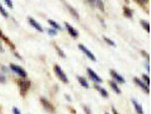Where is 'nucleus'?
I'll list each match as a JSON object with an SVG mask.
<instances>
[{"instance_id": "nucleus-1", "label": "nucleus", "mask_w": 151, "mask_h": 114, "mask_svg": "<svg viewBox=\"0 0 151 114\" xmlns=\"http://www.w3.org/2000/svg\"><path fill=\"white\" fill-rule=\"evenodd\" d=\"M53 71H55V75H57V77L58 79L60 80V81L63 82V83H69V79H68L67 75H65V73L63 71V69L60 68L58 65H55V68H53Z\"/></svg>"}, {"instance_id": "nucleus-2", "label": "nucleus", "mask_w": 151, "mask_h": 114, "mask_svg": "<svg viewBox=\"0 0 151 114\" xmlns=\"http://www.w3.org/2000/svg\"><path fill=\"white\" fill-rule=\"evenodd\" d=\"M18 86H19V89H20L21 96L24 97L26 95V93H27L29 87H30V82L27 81V80H19Z\"/></svg>"}, {"instance_id": "nucleus-3", "label": "nucleus", "mask_w": 151, "mask_h": 114, "mask_svg": "<svg viewBox=\"0 0 151 114\" xmlns=\"http://www.w3.org/2000/svg\"><path fill=\"white\" fill-rule=\"evenodd\" d=\"M10 70L12 72H14L15 74H17L18 76H20L21 78H26V76H27V73L24 69H22L20 66H18V65H15V64H10Z\"/></svg>"}, {"instance_id": "nucleus-4", "label": "nucleus", "mask_w": 151, "mask_h": 114, "mask_svg": "<svg viewBox=\"0 0 151 114\" xmlns=\"http://www.w3.org/2000/svg\"><path fill=\"white\" fill-rule=\"evenodd\" d=\"M87 72H88V75H89V77L91 78L92 81H94L95 83H102L103 82V80H102L101 77L99 76V75H97V73L94 71V70H92L91 68H88L87 69Z\"/></svg>"}, {"instance_id": "nucleus-5", "label": "nucleus", "mask_w": 151, "mask_h": 114, "mask_svg": "<svg viewBox=\"0 0 151 114\" xmlns=\"http://www.w3.org/2000/svg\"><path fill=\"white\" fill-rule=\"evenodd\" d=\"M40 102L42 104V107L47 111H48V112H55V107H53V105L47 100V98L40 97Z\"/></svg>"}, {"instance_id": "nucleus-6", "label": "nucleus", "mask_w": 151, "mask_h": 114, "mask_svg": "<svg viewBox=\"0 0 151 114\" xmlns=\"http://www.w3.org/2000/svg\"><path fill=\"white\" fill-rule=\"evenodd\" d=\"M79 48H80V50H81L82 52L84 53V54L86 55L87 57L89 58V59L91 60V61H93V62H96V61H97L96 57H95V55L93 54V53L91 52V51L89 50V48H87L86 47H85L84 45H82V43H80V45H79Z\"/></svg>"}, {"instance_id": "nucleus-7", "label": "nucleus", "mask_w": 151, "mask_h": 114, "mask_svg": "<svg viewBox=\"0 0 151 114\" xmlns=\"http://www.w3.org/2000/svg\"><path fill=\"white\" fill-rule=\"evenodd\" d=\"M133 81H134V83H135L136 85H138V86H139L140 88L145 92V93L149 94V92H150L149 87H148L147 85H146V84L144 83V82L142 81V80H140L139 78H137V77H134Z\"/></svg>"}, {"instance_id": "nucleus-8", "label": "nucleus", "mask_w": 151, "mask_h": 114, "mask_svg": "<svg viewBox=\"0 0 151 114\" xmlns=\"http://www.w3.org/2000/svg\"><path fill=\"white\" fill-rule=\"evenodd\" d=\"M110 75L113 77L114 81H115L116 83H120V84L125 83V79H124L119 73H117L115 70H110Z\"/></svg>"}, {"instance_id": "nucleus-9", "label": "nucleus", "mask_w": 151, "mask_h": 114, "mask_svg": "<svg viewBox=\"0 0 151 114\" xmlns=\"http://www.w3.org/2000/svg\"><path fill=\"white\" fill-rule=\"evenodd\" d=\"M28 22H29V24H30V25L32 26L33 28H35V30H36L37 31H40V32H42V31H43L42 26H41L40 24L35 20V18H32V17H28Z\"/></svg>"}, {"instance_id": "nucleus-10", "label": "nucleus", "mask_w": 151, "mask_h": 114, "mask_svg": "<svg viewBox=\"0 0 151 114\" xmlns=\"http://www.w3.org/2000/svg\"><path fill=\"white\" fill-rule=\"evenodd\" d=\"M65 28H67L68 32L70 33V36H73L74 38H77L78 36H79V32H78V30H76L75 27H73V26L70 25V23L65 22Z\"/></svg>"}, {"instance_id": "nucleus-11", "label": "nucleus", "mask_w": 151, "mask_h": 114, "mask_svg": "<svg viewBox=\"0 0 151 114\" xmlns=\"http://www.w3.org/2000/svg\"><path fill=\"white\" fill-rule=\"evenodd\" d=\"M132 104H133V107L135 109V111L137 112L138 114H144V111H143V108L142 106H141V104L139 102H137V101L135 100V99H132Z\"/></svg>"}, {"instance_id": "nucleus-12", "label": "nucleus", "mask_w": 151, "mask_h": 114, "mask_svg": "<svg viewBox=\"0 0 151 114\" xmlns=\"http://www.w3.org/2000/svg\"><path fill=\"white\" fill-rule=\"evenodd\" d=\"M65 6H67L68 10H69V11L70 12V14H72V15L74 16V17H75L76 19H80V14H79V12L76 10L74 7L70 6V4H68V3H65Z\"/></svg>"}, {"instance_id": "nucleus-13", "label": "nucleus", "mask_w": 151, "mask_h": 114, "mask_svg": "<svg viewBox=\"0 0 151 114\" xmlns=\"http://www.w3.org/2000/svg\"><path fill=\"white\" fill-rule=\"evenodd\" d=\"M95 88L97 89V91L100 92V94H101L102 96L104 97V98H108L109 96V93L107 92V90L105 88H103V87L99 86V85H95Z\"/></svg>"}, {"instance_id": "nucleus-14", "label": "nucleus", "mask_w": 151, "mask_h": 114, "mask_svg": "<svg viewBox=\"0 0 151 114\" xmlns=\"http://www.w3.org/2000/svg\"><path fill=\"white\" fill-rule=\"evenodd\" d=\"M109 84H110L111 88L113 89V91L115 92V93H117V94H121V89L119 88L118 84H117L116 82L114 81V80H112V81L109 82Z\"/></svg>"}, {"instance_id": "nucleus-15", "label": "nucleus", "mask_w": 151, "mask_h": 114, "mask_svg": "<svg viewBox=\"0 0 151 114\" xmlns=\"http://www.w3.org/2000/svg\"><path fill=\"white\" fill-rule=\"evenodd\" d=\"M78 81H79V83L81 86H83L84 88H89V83H88V81L86 79L84 78V77L82 76H78Z\"/></svg>"}, {"instance_id": "nucleus-16", "label": "nucleus", "mask_w": 151, "mask_h": 114, "mask_svg": "<svg viewBox=\"0 0 151 114\" xmlns=\"http://www.w3.org/2000/svg\"><path fill=\"white\" fill-rule=\"evenodd\" d=\"M123 12H124V15H125L127 18H132L133 11L131 10V9L129 8V7H127V6H124V7H123Z\"/></svg>"}, {"instance_id": "nucleus-17", "label": "nucleus", "mask_w": 151, "mask_h": 114, "mask_svg": "<svg viewBox=\"0 0 151 114\" xmlns=\"http://www.w3.org/2000/svg\"><path fill=\"white\" fill-rule=\"evenodd\" d=\"M0 38H2V40H3L4 42H5L8 45H10V47H11L12 48H13V50L15 48V47H14V45L11 43V40H9V38H6V36L4 35L3 33H2V31H1V30H0Z\"/></svg>"}, {"instance_id": "nucleus-18", "label": "nucleus", "mask_w": 151, "mask_h": 114, "mask_svg": "<svg viewBox=\"0 0 151 114\" xmlns=\"http://www.w3.org/2000/svg\"><path fill=\"white\" fill-rule=\"evenodd\" d=\"M48 23L50 24V25L52 26L53 28H55V30H62V26L60 25V24H58V22H55V20H52V19H48Z\"/></svg>"}, {"instance_id": "nucleus-19", "label": "nucleus", "mask_w": 151, "mask_h": 114, "mask_svg": "<svg viewBox=\"0 0 151 114\" xmlns=\"http://www.w3.org/2000/svg\"><path fill=\"white\" fill-rule=\"evenodd\" d=\"M140 23H141V25H142V27L144 28L147 32H150V23L148 22L147 20H141Z\"/></svg>"}, {"instance_id": "nucleus-20", "label": "nucleus", "mask_w": 151, "mask_h": 114, "mask_svg": "<svg viewBox=\"0 0 151 114\" xmlns=\"http://www.w3.org/2000/svg\"><path fill=\"white\" fill-rule=\"evenodd\" d=\"M95 5L98 7L101 11H103V12L105 11V6H104V3L102 0H95Z\"/></svg>"}, {"instance_id": "nucleus-21", "label": "nucleus", "mask_w": 151, "mask_h": 114, "mask_svg": "<svg viewBox=\"0 0 151 114\" xmlns=\"http://www.w3.org/2000/svg\"><path fill=\"white\" fill-rule=\"evenodd\" d=\"M55 51H57V53L58 54V56L60 57H62V58H65V53L63 52V50L60 48L58 45H55Z\"/></svg>"}, {"instance_id": "nucleus-22", "label": "nucleus", "mask_w": 151, "mask_h": 114, "mask_svg": "<svg viewBox=\"0 0 151 114\" xmlns=\"http://www.w3.org/2000/svg\"><path fill=\"white\" fill-rule=\"evenodd\" d=\"M0 14H2V16H4L5 18L8 17V12L5 10V8L2 6L1 3H0Z\"/></svg>"}, {"instance_id": "nucleus-23", "label": "nucleus", "mask_w": 151, "mask_h": 114, "mask_svg": "<svg viewBox=\"0 0 151 114\" xmlns=\"http://www.w3.org/2000/svg\"><path fill=\"white\" fill-rule=\"evenodd\" d=\"M104 40L106 42L108 45H112V47H115L116 45V43H115V42H113V40H111V38H107V36H104Z\"/></svg>"}, {"instance_id": "nucleus-24", "label": "nucleus", "mask_w": 151, "mask_h": 114, "mask_svg": "<svg viewBox=\"0 0 151 114\" xmlns=\"http://www.w3.org/2000/svg\"><path fill=\"white\" fill-rule=\"evenodd\" d=\"M47 33L50 35H52V36H55V35H58V31H57V30H55V28H48Z\"/></svg>"}, {"instance_id": "nucleus-25", "label": "nucleus", "mask_w": 151, "mask_h": 114, "mask_svg": "<svg viewBox=\"0 0 151 114\" xmlns=\"http://www.w3.org/2000/svg\"><path fill=\"white\" fill-rule=\"evenodd\" d=\"M142 79L144 80V83L147 85V86H149L150 85V78H149V76H147V75H143L142 76Z\"/></svg>"}, {"instance_id": "nucleus-26", "label": "nucleus", "mask_w": 151, "mask_h": 114, "mask_svg": "<svg viewBox=\"0 0 151 114\" xmlns=\"http://www.w3.org/2000/svg\"><path fill=\"white\" fill-rule=\"evenodd\" d=\"M4 2H5V4L9 8H13V3H12L11 0H4Z\"/></svg>"}, {"instance_id": "nucleus-27", "label": "nucleus", "mask_w": 151, "mask_h": 114, "mask_svg": "<svg viewBox=\"0 0 151 114\" xmlns=\"http://www.w3.org/2000/svg\"><path fill=\"white\" fill-rule=\"evenodd\" d=\"M5 82H6L5 76L1 73V74H0V83H5Z\"/></svg>"}, {"instance_id": "nucleus-28", "label": "nucleus", "mask_w": 151, "mask_h": 114, "mask_svg": "<svg viewBox=\"0 0 151 114\" xmlns=\"http://www.w3.org/2000/svg\"><path fill=\"white\" fill-rule=\"evenodd\" d=\"M12 112H13V114H21L20 110L16 107H13V109H12Z\"/></svg>"}, {"instance_id": "nucleus-29", "label": "nucleus", "mask_w": 151, "mask_h": 114, "mask_svg": "<svg viewBox=\"0 0 151 114\" xmlns=\"http://www.w3.org/2000/svg\"><path fill=\"white\" fill-rule=\"evenodd\" d=\"M87 3H89L91 6H95V0H85Z\"/></svg>"}, {"instance_id": "nucleus-30", "label": "nucleus", "mask_w": 151, "mask_h": 114, "mask_svg": "<svg viewBox=\"0 0 151 114\" xmlns=\"http://www.w3.org/2000/svg\"><path fill=\"white\" fill-rule=\"evenodd\" d=\"M136 2H138V3H140V4H146V3H148V0H135Z\"/></svg>"}, {"instance_id": "nucleus-31", "label": "nucleus", "mask_w": 151, "mask_h": 114, "mask_svg": "<svg viewBox=\"0 0 151 114\" xmlns=\"http://www.w3.org/2000/svg\"><path fill=\"white\" fill-rule=\"evenodd\" d=\"M141 53H142V54H143V55H144V56H145V58H147L148 62H149V55H148V54H146V53L144 52V51H142V52H141Z\"/></svg>"}, {"instance_id": "nucleus-32", "label": "nucleus", "mask_w": 151, "mask_h": 114, "mask_svg": "<svg viewBox=\"0 0 151 114\" xmlns=\"http://www.w3.org/2000/svg\"><path fill=\"white\" fill-rule=\"evenodd\" d=\"M84 109H85V111H86V112H87V114H92V112H91V111L89 110V108H88L87 106H85V107H84Z\"/></svg>"}, {"instance_id": "nucleus-33", "label": "nucleus", "mask_w": 151, "mask_h": 114, "mask_svg": "<svg viewBox=\"0 0 151 114\" xmlns=\"http://www.w3.org/2000/svg\"><path fill=\"white\" fill-rule=\"evenodd\" d=\"M112 112H113V114H119V112L116 110L115 107H112Z\"/></svg>"}, {"instance_id": "nucleus-34", "label": "nucleus", "mask_w": 151, "mask_h": 114, "mask_svg": "<svg viewBox=\"0 0 151 114\" xmlns=\"http://www.w3.org/2000/svg\"><path fill=\"white\" fill-rule=\"evenodd\" d=\"M146 69H147V72H148V73L150 72V67H149V63H148V64H146Z\"/></svg>"}, {"instance_id": "nucleus-35", "label": "nucleus", "mask_w": 151, "mask_h": 114, "mask_svg": "<svg viewBox=\"0 0 151 114\" xmlns=\"http://www.w3.org/2000/svg\"><path fill=\"white\" fill-rule=\"evenodd\" d=\"M15 56H16V57H17V58H19V59H21V57H20V56H19L18 54H16V53H15Z\"/></svg>"}, {"instance_id": "nucleus-36", "label": "nucleus", "mask_w": 151, "mask_h": 114, "mask_svg": "<svg viewBox=\"0 0 151 114\" xmlns=\"http://www.w3.org/2000/svg\"><path fill=\"white\" fill-rule=\"evenodd\" d=\"M105 114H109V113H108V112H107V113H105Z\"/></svg>"}]
</instances>
